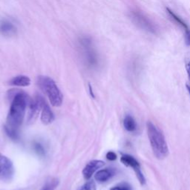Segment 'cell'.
Instances as JSON below:
<instances>
[{
	"instance_id": "1",
	"label": "cell",
	"mask_w": 190,
	"mask_h": 190,
	"mask_svg": "<svg viewBox=\"0 0 190 190\" xmlns=\"http://www.w3.org/2000/svg\"><path fill=\"white\" fill-rule=\"evenodd\" d=\"M9 94L14 95V97L7 117L5 131L13 140H17L19 137L18 129L22 123L25 115L28 96L23 91L17 89L10 91Z\"/></svg>"
},
{
	"instance_id": "2",
	"label": "cell",
	"mask_w": 190,
	"mask_h": 190,
	"mask_svg": "<svg viewBox=\"0 0 190 190\" xmlns=\"http://www.w3.org/2000/svg\"><path fill=\"white\" fill-rule=\"evenodd\" d=\"M146 127L149 140L154 156L159 160L164 159L169 154V148L164 134L161 130L151 121L147 122Z\"/></svg>"
},
{
	"instance_id": "3",
	"label": "cell",
	"mask_w": 190,
	"mask_h": 190,
	"mask_svg": "<svg viewBox=\"0 0 190 190\" xmlns=\"http://www.w3.org/2000/svg\"><path fill=\"white\" fill-rule=\"evenodd\" d=\"M37 84L49 99L52 106L58 107L62 105L63 96L53 79L48 76H39L37 78Z\"/></svg>"
},
{
	"instance_id": "4",
	"label": "cell",
	"mask_w": 190,
	"mask_h": 190,
	"mask_svg": "<svg viewBox=\"0 0 190 190\" xmlns=\"http://www.w3.org/2000/svg\"><path fill=\"white\" fill-rule=\"evenodd\" d=\"M45 100L40 94H36L29 102V109L28 114V123L32 124L36 121L39 116V112L42 111Z\"/></svg>"
},
{
	"instance_id": "5",
	"label": "cell",
	"mask_w": 190,
	"mask_h": 190,
	"mask_svg": "<svg viewBox=\"0 0 190 190\" xmlns=\"http://www.w3.org/2000/svg\"><path fill=\"white\" fill-rule=\"evenodd\" d=\"M14 164L6 156L0 153V180L4 182H10L14 176Z\"/></svg>"
},
{
	"instance_id": "6",
	"label": "cell",
	"mask_w": 190,
	"mask_h": 190,
	"mask_svg": "<svg viewBox=\"0 0 190 190\" xmlns=\"http://www.w3.org/2000/svg\"><path fill=\"white\" fill-rule=\"evenodd\" d=\"M120 161L125 166L132 168L141 185H144L146 183L145 177H144V174L142 173L140 163L133 156L129 155V154H124L121 157Z\"/></svg>"
},
{
	"instance_id": "7",
	"label": "cell",
	"mask_w": 190,
	"mask_h": 190,
	"mask_svg": "<svg viewBox=\"0 0 190 190\" xmlns=\"http://www.w3.org/2000/svg\"><path fill=\"white\" fill-rule=\"evenodd\" d=\"M105 162L100 160H94L88 162L83 170V177L86 180H89L96 171L104 166Z\"/></svg>"
},
{
	"instance_id": "8",
	"label": "cell",
	"mask_w": 190,
	"mask_h": 190,
	"mask_svg": "<svg viewBox=\"0 0 190 190\" xmlns=\"http://www.w3.org/2000/svg\"><path fill=\"white\" fill-rule=\"evenodd\" d=\"M17 33V28L11 21L2 20L0 21V33L6 37L14 36Z\"/></svg>"
},
{
	"instance_id": "9",
	"label": "cell",
	"mask_w": 190,
	"mask_h": 190,
	"mask_svg": "<svg viewBox=\"0 0 190 190\" xmlns=\"http://www.w3.org/2000/svg\"><path fill=\"white\" fill-rule=\"evenodd\" d=\"M54 120V115L51 109L50 106L46 103H44L43 107L42 109V115H41V121L42 123L48 125L51 123Z\"/></svg>"
},
{
	"instance_id": "10",
	"label": "cell",
	"mask_w": 190,
	"mask_h": 190,
	"mask_svg": "<svg viewBox=\"0 0 190 190\" xmlns=\"http://www.w3.org/2000/svg\"><path fill=\"white\" fill-rule=\"evenodd\" d=\"M115 175L114 170L111 169H105L99 170L95 175V179L98 182L103 183L109 181Z\"/></svg>"
},
{
	"instance_id": "11",
	"label": "cell",
	"mask_w": 190,
	"mask_h": 190,
	"mask_svg": "<svg viewBox=\"0 0 190 190\" xmlns=\"http://www.w3.org/2000/svg\"><path fill=\"white\" fill-rule=\"evenodd\" d=\"M9 84L15 86H28L30 84V79L25 75H19L11 79Z\"/></svg>"
},
{
	"instance_id": "12",
	"label": "cell",
	"mask_w": 190,
	"mask_h": 190,
	"mask_svg": "<svg viewBox=\"0 0 190 190\" xmlns=\"http://www.w3.org/2000/svg\"><path fill=\"white\" fill-rule=\"evenodd\" d=\"M123 125L125 129L128 131H134L137 129V124L135 120L130 115H126L124 118Z\"/></svg>"
},
{
	"instance_id": "13",
	"label": "cell",
	"mask_w": 190,
	"mask_h": 190,
	"mask_svg": "<svg viewBox=\"0 0 190 190\" xmlns=\"http://www.w3.org/2000/svg\"><path fill=\"white\" fill-rule=\"evenodd\" d=\"M166 11H168V13H169V15H170L171 17H172V18H173L174 20H175V21H176L178 23V24H180L181 26H183V27L184 28L186 29V30H189V29H188V26L186 25V23L184 22L183 21V20H181V19L179 17H178V16H177L176 14H174L173 11H172L170 9H169V8H166Z\"/></svg>"
},
{
	"instance_id": "14",
	"label": "cell",
	"mask_w": 190,
	"mask_h": 190,
	"mask_svg": "<svg viewBox=\"0 0 190 190\" xmlns=\"http://www.w3.org/2000/svg\"><path fill=\"white\" fill-rule=\"evenodd\" d=\"M59 183V181L57 179H52L45 184L42 190H54L57 188Z\"/></svg>"
},
{
	"instance_id": "15",
	"label": "cell",
	"mask_w": 190,
	"mask_h": 190,
	"mask_svg": "<svg viewBox=\"0 0 190 190\" xmlns=\"http://www.w3.org/2000/svg\"><path fill=\"white\" fill-rule=\"evenodd\" d=\"M79 190H97L96 184L94 181H88L83 186H82Z\"/></svg>"
},
{
	"instance_id": "16",
	"label": "cell",
	"mask_w": 190,
	"mask_h": 190,
	"mask_svg": "<svg viewBox=\"0 0 190 190\" xmlns=\"http://www.w3.org/2000/svg\"><path fill=\"white\" fill-rule=\"evenodd\" d=\"M110 190H131V187L126 183H122L112 187Z\"/></svg>"
},
{
	"instance_id": "17",
	"label": "cell",
	"mask_w": 190,
	"mask_h": 190,
	"mask_svg": "<svg viewBox=\"0 0 190 190\" xmlns=\"http://www.w3.org/2000/svg\"><path fill=\"white\" fill-rule=\"evenodd\" d=\"M34 149H35V151H36V152H37V154H39V155L42 156L45 154V149H44L43 146H42L40 144H38V143L35 144Z\"/></svg>"
},
{
	"instance_id": "18",
	"label": "cell",
	"mask_w": 190,
	"mask_h": 190,
	"mask_svg": "<svg viewBox=\"0 0 190 190\" xmlns=\"http://www.w3.org/2000/svg\"><path fill=\"white\" fill-rule=\"evenodd\" d=\"M106 158L109 160L113 161V160H115L117 159V154L114 152H109L106 154Z\"/></svg>"
},
{
	"instance_id": "19",
	"label": "cell",
	"mask_w": 190,
	"mask_h": 190,
	"mask_svg": "<svg viewBox=\"0 0 190 190\" xmlns=\"http://www.w3.org/2000/svg\"><path fill=\"white\" fill-rule=\"evenodd\" d=\"M185 42L187 45H190V30H186L185 33Z\"/></svg>"
},
{
	"instance_id": "20",
	"label": "cell",
	"mask_w": 190,
	"mask_h": 190,
	"mask_svg": "<svg viewBox=\"0 0 190 190\" xmlns=\"http://www.w3.org/2000/svg\"><path fill=\"white\" fill-rule=\"evenodd\" d=\"M186 68L187 74H188L189 78V80H190V62H187L186 65Z\"/></svg>"
},
{
	"instance_id": "21",
	"label": "cell",
	"mask_w": 190,
	"mask_h": 190,
	"mask_svg": "<svg viewBox=\"0 0 190 190\" xmlns=\"http://www.w3.org/2000/svg\"><path fill=\"white\" fill-rule=\"evenodd\" d=\"M89 91H90V94L91 95V97H93V98H94V92H93V90H92V88H91V86L90 84H89Z\"/></svg>"
},
{
	"instance_id": "22",
	"label": "cell",
	"mask_w": 190,
	"mask_h": 190,
	"mask_svg": "<svg viewBox=\"0 0 190 190\" xmlns=\"http://www.w3.org/2000/svg\"><path fill=\"white\" fill-rule=\"evenodd\" d=\"M186 88H187V90H188L189 93V94H190V86H188V85H186Z\"/></svg>"
}]
</instances>
